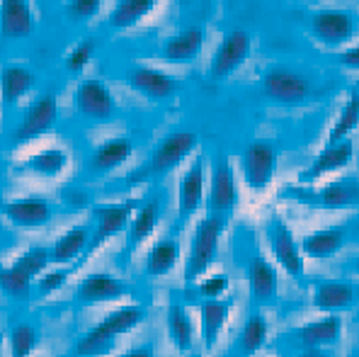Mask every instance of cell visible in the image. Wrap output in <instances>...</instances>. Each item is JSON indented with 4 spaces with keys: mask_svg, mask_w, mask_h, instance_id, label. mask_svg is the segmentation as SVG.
I'll return each instance as SVG.
<instances>
[{
    "mask_svg": "<svg viewBox=\"0 0 359 357\" xmlns=\"http://www.w3.org/2000/svg\"><path fill=\"white\" fill-rule=\"evenodd\" d=\"M226 222L229 219L221 217H204L202 222L197 224L192 234V241H189V253H187V262H184V282H197L202 280L209 272V267L214 265L216 255H219V243L221 236L226 231Z\"/></svg>",
    "mask_w": 359,
    "mask_h": 357,
    "instance_id": "cell-1",
    "label": "cell"
},
{
    "mask_svg": "<svg viewBox=\"0 0 359 357\" xmlns=\"http://www.w3.org/2000/svg\"><path fill=\"white\" fill-rule=\"evenodd\" d=\"M199 139L194 131H175V134L165 136L161 144L153 149L149 163L144 166V170L139 173L136 180H144V177H165L170 170L187 159L194 149H197Z\"/></svg>",
    "mask_w": 359,
    "mask_h": 357,
    "instance_id": "cell-2",
    "label": "cell"
},
{
    "mask_svg": "<svg viewBox=\"0 0 359 357\" xmlns=\"http://www.w3.org/2000/svg\"><path fill=\"white\" fill-rule=\"evenodd\" d=\"M262 95L284 107H294L311 95V81L287 66H272L262 76Z\"/></svg>",
    "mask_w": 359,
    "mask_h": 357,
    "instance_id": "cell-3",
    "label": "cell"
},
{
    "mask_svg": "<svg viewBox=\"0 0 359 357\" xmlns=\"http://www.w3.org/2000/svg\"><path fill=\"white\" fill-rule=\"evenodd\" d=\"M267 243L269 253H272L274 262L287 272L292 280L301 282L304 280V250H301L297 236L292 234V229L282 222V219H269L267 224Z\"/></svg>",
    "mask_w": 359,
    "mask_h": 357,
    "instance_id": "cell-4",
    "label": "cell"
},
{
    "mask_svg": "<svg viewBox=\"0 0 359 357\" xmlns=\"http://www.w3.org/2000/svg\"><path fill=\"white\" fill-rule=\"evenodd\" d=\"M238 180H236L233 166L229 159H219L211 168L209 177V192H207V207L209 214L221 219H229L233 209L238 207Z\"/></svg>",
    "mask_w": 359,
    "mask_h": 357,
    "instance_id": "cell-5",
    "label": "cell"
},
{
    "mask_svg": "<svg viewBox=\"0 0 359 357\" xmlns=\"http://www.w3.org/2000/svg\"><path fill=\"white\" fill-rule=\"evenodd\" d=\"M243 180L252 192H262L269 187L277 170V149L269 141H252L241 156Z\"/></svg>",
    "mask_w": 359,
    "mask_h": 357,
    "instance_id": "cell-6",
    "label": "cell"
},
{
    "mask_svg": "<svg viewBox=\"0 0 359 357\" xmlns=\"http://www.w3.org/2000/svg\"><path fill=\"white\" fill-rule=\"evenodd\" d=\"M342 328H345L342 318L337 314H328V316L313 318V321L292 328L282 340L292 345L294 353L304 348H328L342 338Z\"/></svg>",
    "mask_w": 359,
    "mask_h": 357,
    "instance_id": "cell-7",
    "label": "cell"
},
{
    "mask_svg": "<svg viewBox=\"0 0 359 357\" xmlns=\"http://www.w3.org/2000/svg\"><path fill=\"white\" fill-rule=\"evenodd\" d=\"M56 119H59V105H56V97L51 95V93H46V95L34 100L27 107L22 122L13 131V144L20 146V144H27V141H34V139H39V136L49 134V131L54 129Z\"/></svg>",
    "mask_w": 359,
    "mask_h": 357,
    "instance_id": "cell-8",
    "label": "cell"
},
{
    "mask_svg": "<svg viewBox=\"0 0 359 357\" xmlns=\"http://www.w3.org/2000/svg\"><path fill=\"white\" fill-rule=\"evenodd\" d=\"M252 41L250 34L243 32V29H233L221 39V44L216 46L214 56H211L209 73L216 81H224V78L233 76L238 68L245 64L248 56H250Z\"/></svg>",
    "mask_w": 359,
    "mask_h": 357,
    "instance_id": "cell-9",
    "label": "cell"
},
{
    "mask_svg": "<svg viewBox=\"0 0 359 357\" xmlns=\"http://www.w3.org/2000/svg\"><path fill=\"white\" fill-rule=\"evenodd\" d=\"M355 18L347 10H318L311 15V34L325 46H342L355 36Z\"/></svg>",
    "mask_w": 359,
    "mask_h": 357,
    "instance_id": "cell-10",
    "label": "cell"
},
{
    "mask_svg": "<svg viewBox=\"0 0 359 357\" xmlns=\"http://www.w3.org/2000/svg\"><path fill=\"white\" fill-rule=\"evenodd\" d=\"M134 217V202H121V204H104V207L95 209V229L90 236L88 253L93 255L97 248H102L109 238H114L124 229H129V222Z\"/></svg>",
    "mask_w": 359,
    "mask_h": 357,
    "instance_id": "cell-11",
    "label": "cell"
},
{
    "mask_svg": "<svg viewBox=\"0 0 359 357\" xmlns=\"http://www.w3.org/2000/svg\"><path fill=\"white\" fill-rule=\"evenodd\" d=\"M248 290L250 302L255 307H272L279 297V275L277 265L269 262L265 255H252L248 262Z\"/></svg>",
    "mask_w": 359,
    "mask_h": 357,
    "instance_id": "cell-12",
    "label": "cell"
},
{
    "mask_svg": "<svg viewBox=\"0 0 359 357\" xmlns=\"http://www.w3.org/2000/svg\"><path fill=\"white\" fill-rule=\"evenodd\" d=\"M207 195V170H204V161L197 159L192 166L184 170L177 185V217L180 222H187L192 214L199 212Z\"/></svg>",
    "mask_w": 359,
    "mask_h": 357,
    "instance_id": "cell-13",
    "label": "cell"
},
{
    "mask_svg": "<svg viewBox=\"0 0 359 357\" xmlns=\"http://www.w3.org/2000/svg\"><path fill=\"white\" fill-rule=\"evenodd\" d=\"M76 109L90 122H107L114 114V97L102 81H83L76 90Z\"/></svg>",
    "mask_w": 359,
    "mask_h": 357,
    "instance_id": "cell-14",
    "label": "cell"
},
{
    "mask_svg": "<svg viewBox=\"0 0 359 357\" xmlns=\"http://www.w3.org/2000/svg\"><path fill=\"white\" fill-rule=\"evenodd\" d=\"M359 302V290L345 280H320L311 290V304L320 311H347Z\"/></svg>",
    "mask_w": 359,
    "mask_h": 357,
    "instance_id": "cell-15",
    "label": "cell"
},
{
    "mask_svg": "<svg viewBox=\"0 0 359 357\" xmlns=\"http://www.w3.org/2000/svg\"><path fill=\"white\" fill-rule=\"evenodd\" d=\"M126 294H129V287L119 277L107 275V272H93L81 280L76 299L81 304H109L124 299Z\"/></svg>",
    "mask_w": 359,
    "mask_h": 357,
    "instance_id": "cell-16",
    "label": "cell"
},
{
    "mask_svg": "<svg viewBox=\"0 0 359 357\" xmlns=\"http://www.w3.org/2000/svg\"><path fill=\"white\" fill-rule=\"evenodd\" d=\"M355 161V144L350 139L335 141V144H328L313 161L306 168L304 180H320L323 175H330V173H340L345 168L352 166Z\"/></svg>",
    "mask_w": 359,
    "mask_h": 357,
    "instance_id": "cell-17",
    "label": "cell"
},
{
    "mask_svg": "<svg viewBox=\"0 0 359 357\" xmlns=\"http://www.w3.org/2000/svg\"><path fill=\"white\" fill-rule=\"evenodd\" d=\"M3 212H5V219L18 229H41L54 217L51 204L41 197L13 199V202L5 204Z\"/></svg>",
    "mask_w": 359,
    "mask_h": 357,
    "instance_id": "cell-18",
    "label": "cell"
},
{
    "mask_svg": "<svg viewBox=\"0 0 359 357\" xmlns=\"http://www.w3.org/2000/svg\"><path fill=\"white\" fill-rule=\"evenodd\" d=\"M34 32L29 0H0V34L5 39H25Z\"/></svg>",
    "mask_w": 359,
    "mask_h": 357,
    "instance_id": "cell-19",
    "label": "cell"
},
{
    "mask_svg": "<svg viewBox=\"0 0 359 357\" xmlns=\"http://www.w3.org/2000/svg\"><path fill=\"white\" fill-rule=\"evenodd\" d=\"M233 304L229 299H207L199 307V335H202L204 350H211L219 343L226 323H229Z\"/></svg>",
    "mask_w": 359,
    "mask_h": 357,
    "instance_id": "cell-20",
    "label": "cell"
},
{
    "mask_svg": "<svg viewBox=\"0 0 359 357\" xmlns=\"http://www.w3.org/2000/svg\"><path fill=\"white\" fill-rule=\"evenodd\" d=\"M345 243H347L345 227H325L306 234L304 241H301V250L311 260H330L332 255L340 253Z\"/></svg>",
    "mask_w": 359,
    "mask_h": 357,
    "instance_id": "cell-21",
    "label": "cell"
},
{
    "mask_svg": "<svg viewBox=\"0 0 359 357\" xmlns=\"http://www.w3.org/2000/svg\"><path fill=\"white\" fill-rule=\"evenodd\" d=\"M129 86L149 100H168L177 93V81L158 68L139 66L129 71Z\"/></svg>",
    "mask_w": 359,
    "mask_h": 357,
    "instance_id": "cell-22",
    "label": "cell"
},
{
    "mask_svg": "<svg viewBox=\"0 0 359 357\" xmlns=\"http://www.w3.org/2000/svg\"><path fill=\"white\" fill-rule=\"evenodd\" d=\"M134 154V141L129 136H114L107 139L93 151V159H90V170L95 173H112L119 166H124L126 161Z\"/></svg>",
    "mask_w": 359,
    "mask_h": 357,
    "instance_id": "cell-23",
    "label": "cell"
},
{
    "mask_svg": "<svg viewBox=\"0 0 359 357\" xmlns=\"http://www.w3.org/2000/svg\"><path fill=\"white\" fill-rule=\"evenodd\" d=\"M316 204L323 209H355L359 207V180L340 177L316 192Z\"/></svg>",
    "mask_w": 359,
    "mask_h": 357,
    "instance_id": "cell-24",
    "label": "cell"
},
{
    "mask_svg": "<svg viewBox=\"0 0 359 357\" xmlns=\"http://www.w3.org/2000/svg\"><path fill=\"white\" fill-rule=\"evenodd\" d=\"M204 46V29L199 27H189L177 32L175 36L165 41L163 46V59L168 64H192L194 59L199 56Z\"/></svg>",
    "mask_w": 359,
    "mask_h": 357,
    "instance_id": "cell-25",
    "label": "cell"
},
{
    "mask_svg": "<svg viewBox=\"0 0 359 357\" xmlns=\"http://www.w3.org/2000/svg\"><path fill=\"white\" fill-rule=\"evenodd\" d=\"M165 328H168V338L175 345L180 353H187L192 350L194 338H197V328H194V318L180 304H172L165 314Z\"/></svg>",
    "mask_w": 359,
    "mask_h": 357,
    "instance_id": "cell-26",
    "label": "cell"
},
{
    "mask_svg": "<svg viewBox=\"0 0 359 357\" xmlns=\"http://www.w3.org/2000/svg\"><path fill=\"white\" fill-rule=\"evenodd\" d=\"M269 338V323L267 318L262 316L260 311H252L250 316L245 318V323H243L238 338H236V355L238 357H252L257 353V350H262V345L267 343Z\"/></svg>",
    "mask_w": 359,
    "mask_h": 357,
    "instance_id": "cell-27",
    "label": "cell"
},
{
    "mask_svg": "<svg viewBox=\"0 0 359 357\" xmlns=\"http://www.w3.org/2000/svg\"><path fill=\"white\" fill-rule=\"evenodd\" d=\"M158 222H161V202L158 199H149L139 207V212L131 217L129 222V231H126V245L129 250L139 248L146 238H151V234L158 229Z\"/></svg>",
    "mask_w": 359,
    "mask_h": 357,
    "instance_id": "cell-28",
    "label": "cell"
},
{
    "mask_svg": "<svg viewBox=\"0 0 359 357\" xmlns=\"http://www.w3.org/2000/svg\"><path fill=\"white\" fill-rule=\"evenodd\" d=\"M180 253H182L180 241L172 238V236H165V238L156 241L153 248L149 250V255H146V265H144L146 275L163 277V275H168V272H172L180 262Z\"/></svg>",
    "mask_w": 359,
    "mask_h": 357,
    "instance_id": "cell-29",
    "label": "cell"
},
{
    "mask_svg": "<svg viewBox=\"0 0 359 357\" xmlns=\"http://www.w3.org/2000/svg\"><path fill=\"white\" fill-rule=\"evenodd\" d=\"M90 236L93 231L88 227H73L61 236L59 241L51 248V262H59V265H68V262L78 260L81 255L88 253Z\"/></svg>",
    "mask_w": 359,
    "mask_h": 357,
    "instance_id": "cell-30",
    "label": "cell"
},
{
    "mask_svg": "<svg viewBox=\"0 0 359 357\" xmlns=\"http://www.w3.org/2000/svg\"><path fill=\"white\" fill-rule=\"evenodd\" d=\"M34 88V73L25 66H5L0 73V95L8 107L20 102Z\"/></svg>",
    "mask_w": 359,
    "mask_h": 357,
    "instance_id": "cell-31",
    "label": "cell"
},
{
    "mask_svg": "<svg viewBox=\"0 0 359 357\" xmlns=\"http://www.w3.org/2000/svg\"><path fill=\"white\" fill-rule=\"evenodd\" d=\"M144 318H146V309L141 307V304H124V307H117L114 311H109L107 316L97 323V328L114 335V338H119V335L129 333L136 325L144 323Z\"/></svg>",
    "mask_w": 359,
    "mask_h": 357,
    "instance_id": "cell-32",
    "label": "cell"
},
{
    "mask_svg": "<svg viewBox=\"0 0 359 357\" xmlns=\"http://www.w3.org/2000/svg\"><path fill=\"white\" fill-rule=\"evenodd\" d=\"M158 0H119L109 13V27L112 29H131L144 18L156 10Z\"/></svg>",
    "mask_w": 359,
    "mask_h": 357,
    "instance_id": "cell-33",
    "label": "cell"
},
{
    "mask_svg": "<svg viewBox=\"0 0 359 357\" xmlns=\"http://www.w3.org/2000/svg\"><path fill=\"white\" fill-rule=\"evenodd\" d=\"M66 166H68V154L63 149H41L34 156H29L22 168L32 173V175L56 177L66 170Z\"/></svg>",
    "mask_w": 359,
    "mask_h": 357,
    "instance_id": "cell-34",
    "label": "cell"
},
{
    "mask_svg": "<svg viewBox=\"0 0 359 357\" xmlns=\"http://www.w3.org/2000/svg\"><path fill=\"white\" fill-rule=\"evenodd\" d=\"M114 345H117L114 335L104 333L97 325H93V328L76 343V357H104L112 353Z\"/></svg>",
    "mask_w": 359,
    "mask_h": 357,
    "instance_id": "cell-35",
    "label": "cell"
},
{
    "mask_svg": "<svg viewBox=\"0 0 359 357\" xmlns=\"http://www.w3.org/2000/svg\"><path fill=\"white\" fill-rule=\"evenodd\" d=\"M357 127H359V93L350 95V100L345 102V107L340 109V114H337L335 124H332V129L328 134V144L347 139Z\"/></svg>",
    "mask_w": 359,
    "mask_h": 357,
    "instance_id": "cell-36",
    "label": "cell"
},
{
    "mask_svg": "<svg viewBox=\"0 0 359 357\" xmlns=\"http://www.w3.org/2000/svg\"><path fill=\"white\" fill-rule=\"evenodd\" d=\"M0 290L8 294L10 299H18V302H27L32 294V277L25 272L15 270L13 265L0 270Z\"/></svg>",
    "mask_w": 359,
    "mask_h": 357,
    "instance_id": "cell-37",
    "label": "cell"
},
{
    "mask_svg": "<svg viewBox=\"0 0 359 357\" xmlns=\"http://www.w3.org/2000/svg\"><path fill=\"white\" fill-rule=\"evenodd\" d=\"M51 265V250L46 248H29L25 250L22 255H18V258L13 260V267L20 272H25V275H29L32 280L34 277H39L41 272H46V267Z\"/></svg>",
    "mask_w": 359,
    "mask_h": 357,
    "instance_id": "cell-38",
    "label": "cell"
},
{
    "mask_svg": "<svg viewBox=\"0 0 359 357\" xmlns=\"http://www.w3.org/2000/svg\"><path fill=\"white\" fill-rule=\"evenodd\" d=\"M36 340V330L29 323H18L10 330V357H32Z\"/></svg>",
    "mask_w": 359,
    "mask_h": 357,
    "instance_id": "cell-39",
    "label": "cell"
},
{
    "mask_svg": "<svg viewBox=\"0 0 359 357\" xmlns=\"http://www.w3.org/2000/svg\"><path fill=\"white\" fill-rule=\"evenodd\" d=\"M95 49H97V41H95V39H83L81 44H76L71 49V54H68V59H66V68L71 73H81L83 68L93 61Z\"/></svg>",
    "mask_w": 359,
    "mask_h": 357,
    "instance_id": "cell-40",
    "label": "cell"
},
{
    "mask_svg": "<svg viewBox=\"0 0 359 357\" xmlns=\"http://www.w3.org/2000/svg\"><path fill=\"white\" fill-rule=\"evenodd\" d=\"M226 292H229V277L226 275H209L199 282V294L207 299H221Z\"/></svg>",
    "mask_w": 359,
    "mask_h": 357,
    "instance_id": "cell-41",
    "label": "cell"
},
{
    "mask_svg": "<svg viewBox=\"0 0 359 357\" xmlns=\"http://www.w3.org/2000/svg\"><path fill=\"white\" fill-rule=\"evenodd\" d=\"M102 8V0H71L68 3V15L78 22L83 20H90L97 15V10Z\"/></svg>",
    "mask_w": 359,
    "mask_h": 357,
    "instance_id": "cell-42",
    "label": "cell"
},
{
    "mask_svg": "<svg viewBox=\"0 0 359 357\" xmlns=\"http://www.w3.org/2000/svg\"><path fill=\"white\" fill-rule=\"evenodd\" d=\"M71 272L68 270H54V272H41L39 275V290L41 294H54L59 292L63 285L68 282Z\"/></svg>",
    "mask_w": 359,
    "mask_h": 357,
    "instance_id": "cell-43",
    "label": "cell"
},
{
    "mask_svg": "<svg viewBox=\"0 0 359 357\" xmlns=\"http://www.w3.org/2000/svg\"><path fill=\"white\" fill-rule=\"evenodd\" d=\"M340 64L345 68H350V71H359V44L350 46L347 51H342L340 54Z\"/></svg>",
    "mask_w": 359,
    "mask_h": 357,
    "instance_id": "cell-44",
    "label": "cell"
},
{
    "mask_svg": "<svg viewBox=\"0 0 359 357\" xmlns=\"http://www.w3.org/2000/svg\"><path fill=\"white\" fill-rule=\"evenodd\" d=\"M117 357H156V353H153L151 343H141V345H136V348L126 350V353H121Z\"/></svg>",
    "mask_w": 359,
    "mask_h": 357,
    "instance_id": "cell-45",
    "label": "cell"
},
{
    "mask_svg": "<svg viewBox=\"0 0 359 357\" xmlns=\"http://www.w3.org/2000/svg\"><path fill=\"white\" fill-rule=\"evenodd\" d=\"M350 270H352V272H355V275H359V255H357V258H355V260H352V262H350Z\"/></svg>",
    "mask_w": 359,
    "mask_h": 357,
    "instance_id": "cell-46",
    "label": "cell"
},
{
    "mask_svg": "<svg viewBox=\"0 0 359 357\" xmlns=\"http://www.w3.org/2000/svg\"><path fill=\"white\" fill-rule=\"evenodd\" d=\"M328 357H330V355H328Z\"/></svg>",
    "mask_w": 359,
    "mask_h": 357,
    "instance_id": "cell-47",
    "label": "cell"
}]
</instances>
